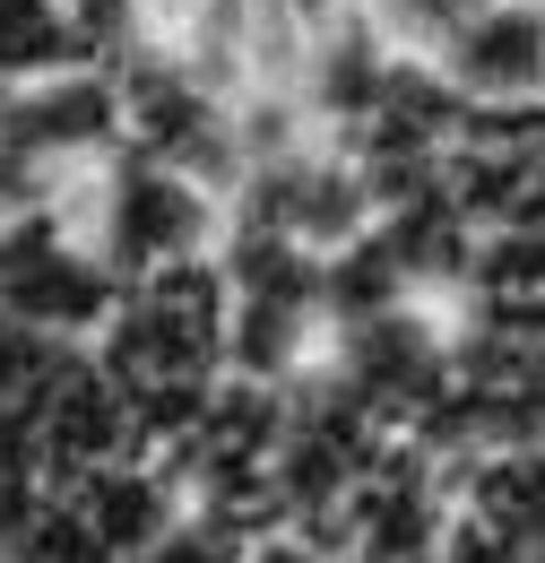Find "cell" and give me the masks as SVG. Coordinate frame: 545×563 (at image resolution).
I'll return each instance as SVG.
<instances>
[{
    "mask_svg": "<svg viewBox=\"0 0 545 563\" xmlns=\"http://www.w3.org/2000/svg\"><path fill=\"white\" fill-rule=\"evenodd\" d=\"M0 131L44 183L69 165H104L122 147V78H113V62H78V70L0 87Z\"/></svg>",
    "mask_w": 545,
    "mask_h": 563,
    "instance_id": "obj_1",
    "label": "cell"
},
{
    "mask_svg": "<svg viewBox=\"0 0 545 563\" xmlns=\"http://www.w3.org/2000/svg\"><path fill=\"white\" fill-rule=\"evenodd\" d=\"M424 78L468 113H537V0H485L424 62Z\"/></svg>",
    "mask_w": 545,
    "mask_h": 563,
    "instance_id": "obj_2",
    "label": "cell"
},
{
    "mask_svg": "<svg viewBox=\"0 0 545 563\" xmlns=\"http://www.w3.org/2000/svg\"><path fill=\"white\" fill-rule=\"evenodd\" d=\"M78 62H104V53H96V35L78 26L69 0H0V87L78 70Z\"/></svg>",
    "mask_w": 545,
    "mask_h": 563,
    "instance_id": "obj_3",
    "label": "cell"
},
{
    "mask_svg": "<svg viewBox=\"0 0 545 563\" xmlns=\"http://www.w3.org/2000/svg\"><path fill=\"white\" fill-rule=\"evenodd\" d=\"M131 9V35H147V44H174L191 18H200L208 0H122Z\"/></svg>",
    "mask_w": 545,
    "mask_h": 563,
    "instance_id": "obj_4",
    "label": "cell"
}]
</instances>
